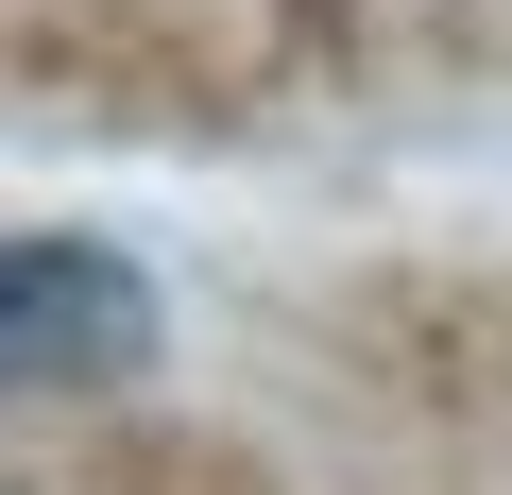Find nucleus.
<instances>
[{
	"label": "nucleus",
	"mask_w": 512,
	"mask_h": 495,
	"mask_svg": "<svg viewBox=\"0 0 512 495\" xmlns=\"http://www.w3.org/2000/svg\"><path fill=\"white\" fill-rule=\"evenodd\" d=\"M154 359V274L103 257V239H52V222H0V410L35 393H103Z\"/></svg>",
	"instance_id": "1"
}]
</instances>
